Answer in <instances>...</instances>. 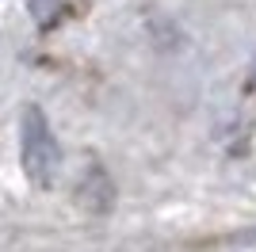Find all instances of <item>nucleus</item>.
<instances>
[{
  "mask_svg": "<svg viewBox=\"0 0 256 252\" xmlns=\"http://www.w3.org/2000/svg\"><path fill=\"white\" fill-rule=\"evenodd\" d=\"M62 164V149L54 142V130L38 107H23V172L31 184L50 188Z\"/></svg>",
  "mask_w": 256,
  "mask_h": 252,
  "instance_id": "f257e3e1",
  "label": "nucleus"
}]
</instances>
